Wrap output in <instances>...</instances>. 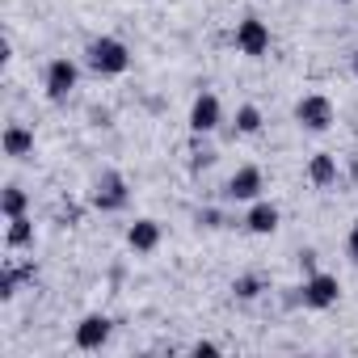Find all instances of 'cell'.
Instances as JSON below:
<instances>
[{"instance_id": "9", "label": "cell", "mask_w": 358, "mask_h": 358, "mask_svg": "<svg viewBox=\"0 0 358 358\" xmlns=\"http://www.w3.org/2000/svg\"><path fill=\"white\" fill-rule=\"evenodd\" d=\"M262 190H266V173H262L257 164H241V169L228 177L224 199H228V203H253V199H262Z\"/></svg>"}, {"instance_id": "22", "label": "cell", "mask_w": 358, "mask_h": 358, "mask_svg": "<svg viewBox=\"0 0 358 358\" xmlns=\"http://www.w3.org/2000/svg\"><path fill=\"white\" fill-rule=\"evenodd\" d=\"M299 270H303V278L316 274V249H303V253H299Z\"/></svg>"}, {"instance_id": "17", "label": "cell", "mask_w": 358, "mask_h": 358, "mask_svg": "<svg viewBox=\"0 0 358 358\" xmlns=\"http://www.w3.org/2000/svg\"><path fill=\"white\" fill-rule=\"evenodd\" d=\"M262 127H266V114L253 101L236 106V135H262Z\"/></svg>"}, {"instance_id": "5", "label": "cell", "mask_w": 358, "mask_h": 358, "mask_svg": "<svg viewBox=\"0 0 358 358\" xmlns=\"http://www.w3.org/2000/svg\"><path fill=\"white\" fill-rule=\"evenodd\" d=\"M76 85H80V64L68 59V55H55V59L47 64V72H43L47 97H51V101H68V97L76 93Z\"/></svg>"}, {"instance_id": "19", "label": "cell", "mask_w": 358, "mask_h": 358, "mask_svg": "<svg viewBox=\"0 0 358 358\" xmlns=\"http://www.w3.org/2000/svg\"><path fill=\"white\" fill-rule=\"evenodd\" d=\"M215 164V148L207 143V135H194V148H190V173H203Z\"/></svg>"}, {"instance_id": "7", "label": "cell", "mask_w": 358, "mask_h": 358, "mask_svg": "<svg viewBox=\"0 0 358 358\" xmlns=\"http://www.w3.org/2000/svg\"><path fill=\"white\" fill-rule=\"evenodd\" d=\"M110 337H114V320H110L106 312H89V316H80L76 329H72V345L85 350V354L110 345Z\"/></svg>"}, {"instance_id": "25", "label": "cell", "mask_w": 358, "mask_h": 358, "mask_svg": "<svg viewBox=\"0 0 358 358\" xmlns=\"http://www.w3.org/2000/svg\"><path fill=\"white\" fill-rule=\"evenodd\" d=\"M350 173H354V182H358V156H354V164H350Z\"/></svg>"}, {"instance_id": "8", "label": "cell", "mask_w": 358, "mask_h": 358, "mask_svg": "<svg viewBox=\"0 0 358 358\" xmlns=\"http://www.w3.org/2000/svg\"><path fill=\"white\" fill-rule=\"evenodd\" d=\"M190 135H215L220 131V122H224V101L211 93V89H203L199 97H194V106H190Z\"/></svg>"}, {"instance_id": "6", "label": "cell", "mask_w": 358, "mask_h": 358, "mask_svg": "<svg viewBox=\"0 0 358 358\" xmlns=\"http://www.w3.org/2000/svg\"><path fill=\"white\" fill-rule=\"evenodd\" d=\"M337 299H341V282H337V274L316 270V274H308L303 287H299V303H303L308 312H324V308H333Z\"/></svg>"}, {"instance_id": "4", "label": "cell", "mask_w": 358, "mask_h": 358, "mask_svg": "<svg viewBox=\"0 0 358 358\" xmlns=\"http://www.w3.org/2000/svg\"><path fill=\"white\" fill-rule=\"evenodd\" d=\"M232 43H236V51H241L245 59H266V55H270V26H266L257 13H245V17L236 22Z\"/></svg>"}, {"instance_id": "13", "label": "cell", "mask_w": 358, "mask_h": 358, "mask_svg": "<svg viewBox=\"0 0 358 358\" xmlns=\"http://www.w3.org/2000/svg\"><path fill=\"white\" fill-rule=\"evenodd\" d=\"M38 278V266L34 262H5V270H0V299H17V291L26 287V282H34Z\"/></svg>"}, {"instance_id": "10", "label": "cell", "mask_w": 358, "mask_h": 358, "mask_svg": "<svg viewBox=\"0 0 358 358\" xmlns=\"http://www.w3.org/2000/svg\"><path fill=\"white\" fill-rule=\"evenodd\" d=\"M160 241H164V228H160V220H152V215H139V220L127 228V249H131V253H139V257L156 253V249H160Z\"/></svg>"}, {"instance_id": "11", "label": "cell", "mask_w": 358, "mask_h": 358, "mask_svg": "<svg viewBox=\"0 0 358 358\" xmlns=\"http://www.w3.org/2000/svg\"><path fill=\"white\" fill-rule=\"evenodd\" d=\"M253 236H270V232H278V224H282V211H278V203H270L266 194L262 199H253L249 203V211H245V220H241Z\"/></svg>"}, {"instance_id": "3", "label": "cell", "mask_w": 358, "mask_h": 358, "mask_svg": "<svg viewBox=\"0 0 358 358\" xmlns=\"http://www.w3.org/2000/svg\"><path fill=\"white\" fill-rule=\"evenodd\" d=\"M295 122H299L308 135H324V131H333V122H337V106H333L324 93H303V97L295 101Z\"/></svg>"}, {"instance_id": "23", "label": "cell", "mask_w": 358, "mask_h": 358, "mask_svg": "<svg viewBox=\"0 0 358 358\" xmlns=\"http://www.w3.org/2000/svg\"><path fill=\"white\" fill-rule=\"evenodd\" d=\"M194 354H220V345L215 341H194Z\"/></svg>"}, {"instance_id": "15", "label": "cell", "mask_w": 358, "mask_h": 358, "mask_svg": "<svg viewBox=\"0 0 358 358\" xmlns=\"http://www.w3.org/2000/svg\"><path fill=\"white\" fill-rule=\"evenodd\" d=\"M5 249L17 253V249H30L34 245V220L30 215H17V220H5Z\"/></svg>"}, {"instance_id": "14", "label": "cell", "mask_w": 358, "mask_h": 358, "mask_svg": "<svg viewBox=\"0 0 358 358\" xmlns=\"http://www.w3.org/2000/svg\"><path fill=\"white\" fill-rule=\"evenodd\" d=\"M0 148H5L9 160H26V156H34V131L26 122H9L5 135H0Z\"/></svg>"}, {"instance_id": "21", "label": "cell", "mask_w": 358, "mask_h": 358, "mask_svg": "<svg viewBox=\"0 0 358 358\" xmlns=\"http://www.w3.org/2000/svg\"><path fill=\"white\" fill-rule=\"evenodd\" d=\"M345 257H350V262L358 266V220L350 224V236H345Z\"/></svg>"}, {"instance_id": "24", "label": "cell", "mask_w": 358, "mask_h": 358, "mask_svg": "<svg viewBox=\"0 0 358 358\" xmlns=\"http://www.w3.org/2000/svg\"><path fill=\"white\" fill-rule=\"evenodd\" d=\"M350 72H354V80H358V51L350 55Z\"/></svg>"}, {"instance_id": "20", "label": "cell", "mask_w": 358, "mask_h": 358, "mask_svg": "<svg viewBox=\"0 0 358 358\" xmlns=\"http://www.w3.org/2000/svg\"><path fill=\"white\" fill-rule=\"evenodd\" d=\"M199 224H203V228H224V211L207 207V211H199Z\"/></svg>"}, {"instance_id": "16", "label": "cell", "mask_w": 358, "mask_h": 358, "mask_svg": "<svg viewBox=\"0 0 358 358\" xmlns=\"http://www.w3.org/2000/svg\"><path fill=\"white\" fill-rule=\"evenodd\" d=\"M0 215H5V220L30 215V194L22 186H5V194H0Z\"/></svg>"}, {"instance_id": "18", "label": "cell", "mask_w": 358, "mask_h": 358, "mask_svg": "<svg viewBox=\"0 0 358 358\" xmlns=\"http://www.w3.org/2000/svg\"><path fill=\"white\" fill-rule=\"evenodd\" d=\"M262 291H270L262 274H241V278H232V295L245 299V303H249V299H262Z\"/></svg>"}, {"instance_id": "12", "label": "cell", "mask_w": 358, "mask_h": 358, "mask_svg": "<svg viewBox=\"0 0 358 358\" xmlns=\"http://www.w3.org/2000/svg\"><path fill=\"white\" fill-rule=\"evenodd\" d=\"M308 182H312V190H333L341 182V160L333 152H316L308 160Z\"/></svg>"}, {"instance_id": "2", "label": "cell", "mask_w": 358, "mask_h": 358, "mask_svg": "<svg viewBox=\"0 0 358 358\" xmlns=\"http://www.w3.org/2000/svg\"><path fill=\"white\" fill-rule=\"evenodd\" d=\"M89 203H93L101 215H118V211H127V207H131V182H127L122 173L106 169V173L97 177V182H93Z\"/></svg>"}, {"instance_id": "1", "label": "cell", "mask_w": 358, "mask_h": 358, "mask_svg": "<svg viewBox=\"0 0 358 358\" xmlns=\"http://www.w3.org/2000/svg\"><path fill=\"white\" fill-rule=\"evenodd\" d=\"M85 68L97 76H122L131 72V47L114 34H97L85 43Z\"/></svg>"}]
</instances>
